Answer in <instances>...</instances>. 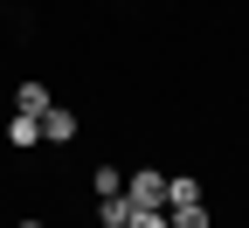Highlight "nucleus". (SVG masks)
I'll use <instances>...</instances> for the list:
<instances>
[{"mask_svg":"<svg viewBox=\"0 0 249 228\" xmlns=\"http://www.w3.org/2000/svg\"><path fill=\"white\" fill-rule=\"evenodd\" d=\"M14 228H49V221H14Z\"/></svg>","mask_w":249,"mask_h":228,"instance_id":"nucleus-9","label":"nucleus"},{"mask_svg":"<svg viewBox=\"0 0 249 228\" xmlns=\"http://www.w3.org/2000/svg\"><path fill=\"white\" fill-rule=\"evenodd\" d=\"M90 193H97V201H111V193H124V173H118V166H97V173H90Z\"/></svg>","mask_w":249,"mask_h":228,"instance_id":"nucleus-7","label":"nucleus"},{"mask_svg":"<svg viewBox=\"0 0 249 228\" xmlns=\"http://www.w3.org/2000/svg\"><path fill=\"white\" fill-rule=\"evenodd\" d=\"M104 228H132V221H104Z\"/></svg>","mask_w":249,"mask_h":228,"instance_id":"nucleus-10","label":"nucleus"},{"mask_svg":"<svg viewBox=\"0 0 249 228\" xmlns=\"http://www.w3.org/2000/svg\"><path fill=\"white\" fill-rule=\"evenodd\" d=\"M7 145H14V152L42 145V118H35V111H14V118H7Z\"/></svg>","mask_w":249,"mask_h":228,"instance_id":"nucleus-3","label":"nucleus"},{"mask_svg":"<svg viewBox=\"0 0 249 228\" xmlns=\"http://www.w3.org/2000/svg\"><path fill=\"white\" fill-rule=\"evenodd\" d=\"M132 228H173V221H166V208H139V214H132Z\"/></svg>","mask_w":249,"mask_h":228,"instance_id":"nucleus-8","label":"nucleus"},{"mask_svg":"<svg viewBox=\"0 0 249 228\" xmlns=\"http://www.w3.org/2000/svg\"><path fill=\"white\" fill-rule=\"evenodd\" d=\"M187 201H201V180L194 173H166V208H187Z\"/></svg>","mask_w":249,"mask_h":228,"instance_id":"nucleus-5","label":"nucleus"},{"mask_svg":"<svg viewBox=\"0 0 249 228\" xmlns=\"http://www.w3.org/2000/svg\"><path fill=\"white\" fill-rule=\"evenodd\" d=\"M166 221H173V228H214L208 201H187V208H166Z\"/></svg>","mask_w":249,"mask_h":228,"instance_id":"nucleus-6","label":"nucleus"},{"mask_svg":"<svg viewBox=\"0 0 249 228\" xmlns=\"http://www.w3.org/2000/svg\"><path fill=\"white\" fill-rule=\"evenodd\" d=\"M42 139H49V145H70V139H76V111L49 104V111H42Z\"/></svg>","mask_w":249,"mask_h":228,"instance_id":"nucleus-2","label":"nucleus"},{"mask_svg":"<svg viewBox=\"0 0 249 228\" xmlns=\"http://www.w3.org/2000/svg\"><path fill=\"white\" fill-rule=\"evenodd\" d=\"M49 104H55V97H49V83H35V76H28V83L14 90V111H35V118H42Z\"/></svg>","mask_w":249,"mask_h":228,"instance_id":"nucleus-4","label":"nucleus"},{"mask_svg":"<svg viewBox=\"0 0 249 228\" xmlns=\"http://www.w3.org/2000/svg\"><path fill=\"white\" fill-rule=\"evenodd\" d=\"M124 201L132 208H166V173L160 166H132L124 173Z\"/></svg>","mask_w":249,"mask_h":228,"instance_id":"nucleus-1","label":"nucleus"}]
</instances>
